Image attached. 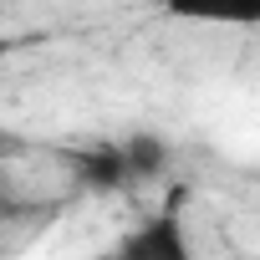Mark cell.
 <instances>
[{
	"label": "cell",
	"mask_w": 260,
	"mask_h": 260,
	"mask_svg": "<svg viewBox=\"0 0 260 260\" xmlns=\"http://www.w3.org/2000/svg\"><path fill=\"white\" fill-rule=\"evenodd\" d=\"M122 153H127V169H133L138 179L164 169V143H158V138H127V143H122Z\"/></svg>",
	"instance_id": "7a4b0ae2"
},
{
	"label": "cell",
	"mask_w": 260,
	"mask_h": 260,
	"mask_svg": "<svg viewBox=\"0 0 260 260\" xmlns=\"http://www.w3.org/2000/svg\"><path fill=\"white\" fill-rule=\"evenodd\" d=\"M164 16L194 26H260V0H164Z\"/></svg>",
	"instance_id": "6da1fadb"
}]
</instances>
